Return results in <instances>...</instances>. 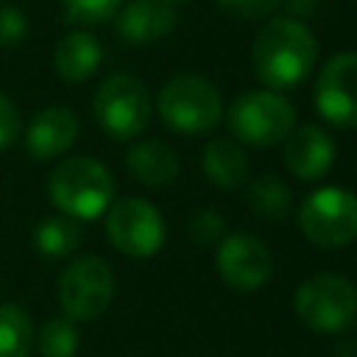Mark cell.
<instances>
[{"mask_svg": "<svg viewBox=\"0 0 357 357\" xmlns=\"http://www.w3.org/2000/svg\"><path fill=\"white\" fill-rule=\"evenodd\" d=\"M28 20L17 6H0V47H14L25 39Z\"/></svg>", "mask_w": 357, "mask_h": 357, "instance_id": "d4e9b609", "label": "cell"}, {"mask_svg": "<svg viewBox=\"0 0 357 357\" xmlns=\"http://www.w3.org/2000/svg\"><path fill=\"white\" fill-rule=\"evenodd\" d=\"M215 271L229 287L248 293L262 287L271 279L273 257L259 237L237 231V234L220 237L215 248Z\"/></svg>", "mask_w": 357, "mask_h": 357, "instance_id": "8fae6325", "label": "cell"}, {"mask_svg": "<svg viewBox=\"0 0 357 357\" xmlns=\"http://www.w3.org/2000/svg\"><path fill=\"white\" fill-rule=\"evenodd\" d=\"M335 162V142L332 137L312 123L296 126L284 139V167L298 181H315L329 173Z\"/></svg>", "mask_w": 357, "mask_h": 357, "instance_id": "7c38bea8", "label": "cell"}, {"mask_svg": "<svg viewBox=\"0 0 357 357\" xmlns=\"http://www.w3.org/2000/svg\"><path fill=\"white\" fill-rule=\"evenodd\" d=\"M201 165H204V173L206 178L220 187V190H240L248 184V159H245V151L226 139V137H215L206 142L204 148V156H201Z\"/></svg>", "mask_w": 357, "mask_h": 357, "instance_id": "2e32d148", "label": "cell"}, {"mask_svg": "<svg viewBox=\"0 0 357 357\" xmlns=\"http://www.w3.org/2000/svg\"><path fill=\"white\" fill-rule=\"evenodd\" d=\"M128 173L145 187H167L178 178V156L162 139H139L126 153Z\"/></svg>", "mask_w": 357, "mask_h": 357, "instance_id": "9a60e30c", "label": "cell"}, {"mask_svg": "<svg viewBox=\"0 0 357 357\" xmlns=\"http://www.w3.org/2000/svg\"><path fill=\"white\" fill-rule=\"evenodd\" d=\"M59 304L73 321L100 318L114 298L112 268L100 257H78L59 276Z\"/></svg>", "mask_w": 357, "mask_h": 357, "instance_id": "ba28073f", "label": "cell"}, {"mask_svg": "<svg viewBox=\"0 0 357 357\" xmlns=\"http://www.w3.org/2000/svg\"><path fill=\"white\" fill-rule=\"evenodd\" d=\"M39 351L42 357H73L78 351L81 335L73 318H50L42 329H39Z\"/></svg>", "mask_w": 357, "mask_h": 357, "instance_id": "44dd1931", "label": "cell"}, {"mask_svg": "<svg viewBox=\"0 0 357 357\" xmlns=\"http://www.w3.org/2000/svg\"><path fill=\"white\" fill-rule=\"evenodd\" d=\"M20 112H17V106L11 103V98H6L3 92H0V151L3 148H8L17 137H20Z\"/></svg>", "mask_w": 357, "mask_h": 357, "instance_id": "484cf974", "label": "cell"}, {"mask_svg": "<svg viewBox=\"0 0 357 357\" xmlns=\"http://www.w3.org/2000/svg\"><path fill=\"white\" fill-rule=\"evenodd\" d=\"M170 6H184V3H192V0H167Z\"/></svg>", "mask_w": 357, "mask_h": 357, "instance_id": "83f0119b", "label": "cell"}, {"mask_svg": "<svg viewBox=\"0 0 357 357\" xmlns=\"http://www.w3.org/2000/svg\"><path fill=\"white\" fill-rule=\"evenodd\" d=\"M31 343V315L20 304H0V357H28Z\"/></svg>", "mask_w": 357, "mask_h": 357, "instance_id": "ffe728a7", "label": "cell"}, {"mask_svg": "<svg viewBox=\"0 0 357 357\" xmlns=\"http://www.w3.org/2000/svg\"><path fill=\"white\" fill-rule=\"evenodd\" d=\"M315 109L335 128H357V53H335L321 67Z\"/></svg>", "mask_w": 357, "mask_h": 357, "instance_id": "30bf717a", "label": "cell"}, {"mask_svg": "<svg viewBox=\"0 0 357 357\" xmlns=\"http://www.w3.org/2000/svg\"><path fill=\"white\" fill-rule=\"evenodd\" d=\"M176 11L167 0H128L117 11V36L128 45H148L176 28Z\"/></svg>", "mask_w": 357, "mask_h": 357, "instance_id": "5bb4252c", "label": "cell"}, {"mask_svg": "<svg viewBox=\"0 0 357 357\" xmlns=\"http://www.w3.org/2000/svg\"><path fill=\"white\" fill-rule=\"evenodd\" d=\"M92 112L98 126L117 142L139 137L148 123H151V95L148 86L126 73H114L100 81L95 98H92Z\"/></svg>", "mask_w": 357, "mask_h": 357, "instance_id": "8992f818", "label": "cell"}, {"mask_svg": "<svg viewBox=\"0 0 357 357\" xmlns=\"http://www.w3.org/2000/svg\"><path fill=\"white\" fill-rule=\"evenodd\" d=\"M81 243V229L78 220L67 218V215H56V218H45L36 229H33V245L42 257L47 259H61L67 254H73Z\"/></svg>", "mask_w": 357, "mask_h": 357, "instance_id": "d6986e66", "label": "cell"}, {"mask_svg": "<svg viewBox=\"0 0 357 357\" xmlns=\"http://www.w3.org/2000/svg\"><path fill=\"white\" fill-rule=\"evenodd\" d=\"M282 3L284 0H215L218 8H223L226 14L240 17V20H265Z\"/></svg>", "mask_w": 357, "mask_h": 357, "instance_id": "cb8c5ba5", "label": "cell"}, {"mask_svg": "<svg viewBox=\"0 0 357 357\" xmlns=\"http://www.w3.org/2000/svg\"><path fill=\"white\" fill-rule=\"evenodd\" d=\"M332 357H357V340H340L335 346Z\"/></svg>", "mask_w": 357, "mask_h": 357, "instance_id": "4316f807", "label": "cell"}, {"mask_svg": "<svg viewBox=\"0 0 357 357\" xmlns=\"http://www.w3.org/2000/svg\"><path fill=\"white\" fill-rule=\"evenodd\" d=\"M229 131L254 148H271L287 139L296 128V109L293 103L273 89H251L231 100L226 112Z\"/></svg>", "mask_w": 357, "mask_h": 357, "instance_id": "277c9868", "label": "cell"}, {"mask_svg": "<svg viewBox=\"0 0 357 357\" xmlns=\"http://www.w3.org/2000/svg\"><path fill=\"white\" fill-rule=\"evenodd\" d=\"M100 59H103L100 42L86 31H73L56 45L53 67L64 81L78 84V81H86L100 67Z\"/></svg>", "mask_w": 357, "mask_h": 357, "instance_id": "e0dca14e", "label": "cell"}, {"mask_svg": "<svg viewBox=\"0 0 357 357\" xmlns=\"http://www.w3.org/2000/svg\"><path fill=\"white\" fill-rule=\"evenodd\" d=\"M245 204L257 218L279 223V220H284L290 215L293 195H290V187L279 176H259V178L248 181Z\"/></svg>", "mask_w": 357, "mask_h": 357, "instance_id": "ac0fdd59", "label": "cell"}, {"mask_svg": "<svg viewBox=\"0 0 357 357\" xmlns=\"http://www.w3.org/2000/svg\"><path fill=\"white\" fill-rule=\"evenodd\" d=\"M67 20L81 25H100L117 17L123 0H61Z\"/></svg>", "mask_w": 357, "mask_h": 357, "instance_id": "7402d4cb", "label": "cell"}, {"mask_svg": "<svg viewBox=\"0 0 357 357\" xmlns=\"http://www.w3.org/2000/svg\"><path fill=\"white\" fill-rule=\"evenodd\" d=\"M315 56H318V42L312 31L293 17L268 20L259 28L251 47L254 73L265 84V89L273 92L298 86L312 73Z\"/></svg>", "mask_w": 357, "mask_h": 357, "instance_id": "6da1fadb", "label": "cell"}, {"mask_svg": "<svg viewBox=\"0 0 357 357\" xmlns=\"http://www.w3.org/2000/svg\"><path fill=\"white\" fill-rule=\"evenodd\" d=\"M223 218L215 209H195L187 220V234L195 245H218L223 237Z\"/></svg>", "mask_w": 357, "mask_h": 357, "instance_id": "603a6c76", "label": "cell"}, {"mask_svg": "<svg viewBox=\"0 0 357 357\" xmlns=\"http://www.w3.org/2000/svg\"><path fill=\"white\" fill-rule=\"evenodd\" d=\"M301 234L318 248H343L357 237V195L343 187H321L301 201Z\"/></svg>", "mask_w": 357, "mask_h": 357, "instance_id": "52a82bcc", "label": "cell"}, {"mask_svg": "<svg viewBox=\"0 0 357 357\" xmlns=\"http://www.w3.org/2000/svg\"><path fill=\"white\" fill-rule=\"evenodd\" d=\"M156 112L162 123L178 134L198 137L212 131L223 117V100L218 86L195 73L173 75L156 98Z\"/></svg>", "mask_w": 357, "mask_h": 357, "instance_id": "3957f363", "label": "cell"}, {"mask_svg": "<svg viewBox=\"0 0 357 357\" xmlns=\"http://www.w3.org/2000/svg\"><path fill=\"white\" fill-rule=\"evenodd\" d=\"M78 137V117L67 106H47L25 128V148L36 162H47L70 151Z\"/></svg>", "mask_w": 357, "mask_h": 357, "instance_id": "4fadbf2b", "label": "cell"}, {"mask_svg": "<svg viewBox=\"0 0 357 357\" xmlns=\"http://www.w3.org/2000/svg\"><path fill=\"white\" fill-rule=\"evenodd\" d=\"M106 237L109 243L134 259L153 257L165 243V218L145 198H120L106 209Z\"/></svg>", "mask_w": 357, "mask_h": 357, "instance_id": "9c48e42d", "label": "cell"}, {"mask_svg": "<svg viewBox=\"0 0 357 357\" xmlns=\"http://www.w3.org/2000/svg\"><path fill=\"white\" fill-rule=\"evenodd\" d=\"M293 307L307 329L335 335L343 332L357 315V287L343 273L324 271L298 284Z\"/></svg>", "mask_w": 357, "mask_h": 357, "instance_id": "5b68a950", "label": "cell"}, {"mask_svg": "<svg viewBox=\"0 0 357 357\" xmlns=\"http://www.w3.org/2000/svg\"><path fill=\"white\" fill-rule=\"evenodd\" d=\"M47 195L61 215L73 220H95L109 209L114 181L100 162L89 156H70L53 167Z\"/></svg>", "mask_w": 357, "mask_h": 357, "instance_id": "7a4b0ae2", "label": "cell"}]
</instances>
